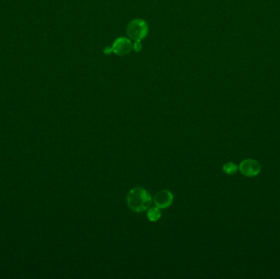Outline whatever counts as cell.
Returning a JSON list of instances; mask_svg holds the SVG:
<instances>
[{"label":"cell","instance_id":"8992f818","mask_svg":"<svg viewBox=\"0 0 280 279\" xmlns=\"http://www.w3.org/2000/svg\"><path fill=\"white\" fill-rule=\"evenodd\" d=\"M147 217L152 222H157L162 217V212H161L160 208H158V206L149 208Z\"/></svg>","mask_w":280,"mask_h":279},{"label":"cell","instance_id":"5b68a950","mask_svg":"<svg viewBox=\"0 0 280 279\" xmlns=\"http://www.w3.org/2000/svg\"><path fill=\"white\" fill-rule=\"evenodd\" d=\"M132 49V43L129 39L121 37L116 39L114 42L113 45L110 51H112L114 53L117 55H126L130 52Z\"/></svg>","mask_w":280,"mask_h":279},{"label":"cell","instance_id":"7a4b0ae2","mask_svg":"<svg viewBox=\"0 0 280 279\" xmlns=\"http://www.w3.org/2000/svg\"><path fill=\"white\" fill-rule=\"evenodd\" d=\"M149 28L148 24L144 20H133L127 26V34L134 41H140L147 35Z\"/></svg>","mask_w":280,"mask_h":279},{"label":"cell","instance_id":"52a82bcc","mask_svg":"<svg viewBox=\"0 0 280 279\" xmlns=\"http://www.w3.org/2000/svg\"><path fill=\"white\" fill-rule=\"evenodd\" d=\"M238 170H239V167L233 162H228L223 166V171L227 175H234L238 171Z\"/></svg>","mask_w":280,"mask_h":279},{"label":"cell","instance_id":"277c9868","mask_svg":"<svg viewBox=\"0 0 280 279\" xmlns=\"http://www.w3.org/2000/svg\"><path fill=\"white\" fill-rule=\"evenodd\" d=\"M156 206L160 209H165L170 206L174 201V195L171 191L162 189L156 193L154 198Z\"/></svg>","mask_w":280,"mask_h":279},{"label":"cell","instance_id":"3957f363","mask_svg":"<svg viewBox=\"0 0 280 279\" xmlns=\"http://www.w3.org/2000/svg\"><path fill=\"white\" fill-rule=\"evenodd\" d=\"M239 169L244 176L255 177L261 171V166L256 160L247 159L242 162Z\"/></svg>","mask_w":280,"mask_h":279},{"label":"cell","instance_id":"6da1fadb","mask_svg":"<svg viewBox=\"0 0 280 279\" xmlns=\"http://www.w3.org/2000/svg\"><path fill=\"white\" fill-rule=\"evenodd\" d=\"M126 203L128 207L133 212L140 213L149 210L152 204V196L145 188H133L127 193Z\"/></svg>","mask_w":280,"mask_h":279}]
</instances>
